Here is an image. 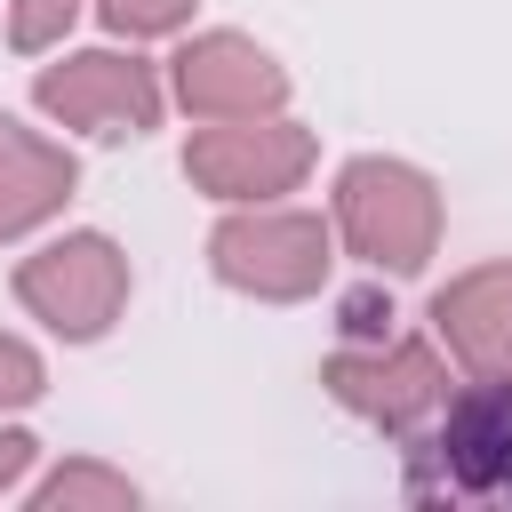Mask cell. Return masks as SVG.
I'll list each match as a JSON object with an SVG mask.
<instances>
[{
  "instance_id": "1",
  "label": "cell",
  "mask_w": 512,
  "mask_h": 512,
  "mask_svg": "<svg viewBox=\"0 0 512 512\" xmlns=\"http://www.w3.org/2000/svg\"><path fill=\"white\" fill-rule=\"evenodd\" d=\"M336 224L376 272H416L440 248V192L408 160H352L336 184Z\"/></svg>"
},
{
  "instance_id": "2",
  "label": "cell",
  "mask_w": 512,
  "mask_h": 512,
  "mask_svg": "<svg viewBox=\"0 0 512 512\" xmlns=\"http://www.w3.org/2000/svg\"><path fill=\"white\" fill-rule=\"evenodd\" d=\"M16 296H24L56 336L88 344V336H104V328L120 320V304H128V256H120L104 232H64V240H48L40 256L16 264Z\"/></svg>"
},
{
  "instance_id": "3",
  "label": "cell",
  "mask_w": 512,
  "mask_h": 512,
  "mask_svg": "<svg viewBox=\"0 0 512 512\" xmlns=\"http://www.w3.org/2000/svg\"><path fill=\"white\" fill-rule=\"evenodd\" d=\"M208 248H216V272H224L232 288L272 296V304L312 296V288L328 280V224L304 216V208H256V216H232V224H216Z\"/></svg>"
},
{
  "instance_id": "4",
  "label": "cell",
  "mask_w": 512,
  "mask_h": 512,
  "mask_svg": "<svg viewBox=\"0 0 512 512\" xmlns=\"http://www.w3.org/2000/svg\"><path fill=\"white\" fill-rule=\"evenodd\" d=\"M312 168V136L288 120H216L184 144V176L216 200H272Z\"/></svg>"
},
{
  "instance_id": "5",
  "label": "cell",
  "mask_w": 512,
  "mask_h": 512,
  "mask_svg": "<svg viewBox=\"0 0 512 512\" xmlns=\"http://www.w3.org/2000/svg\"><path fill=\"white\" fill-rule=\"evenodd\" d=\"M40 104L64 128H88V136H144L160 120V80H152L144 56L88 48V56H64V64L40 72Z\"/></svg>"
},
{
  "instance_id": "6",
  "label": "cell",
  "mask_w": 512,
  "mask_h": 512,
  "mask_svg": "<svg viewBox=\"0 0 512 512\" xmlns=\"http://www.w3.org/2000/svg\"><path fill=\"white\" fill-rule=\"evenodd\" d=\"M328 392H336L344 408L376 416L384 432H408V424H424V416L440 408L448 376H440L432 344L392 336V344H376V352H336V360H328Z\"/></svg>"
},
{
  "instance_id": "7",
  "label": "cell",
  "mask_w": 512,
  "mask_h": 512,
  "mask_svg": "<svg viewBox=\"0 0 512 512\" xmlns=\"http://www.w3.org/2000/svg\"><path fill=\"white\" fill-rule=\"evenodd\" d=\"M176 96H184L200 120H264V112H280L288 72H280L256 40L208 32V40H192V48L176 56Z\"/></svg>"
},
{
  "instance_id": "8",
  "label": "cell",
  "mask_w": 512,
  "mask_h": 512,
  "mask_svg": "<svg viewBox=\"0 0 512 512\" xmlns=\"http://www.w3.org/2000/svg\"><path fill=\"white\" fill-rule=\"evenodd\" d=\"M432 320L472 376H512V264H480L456 288H440Z\"/></svg>"
},
{
  "instance_id": "9",
  "label": "cell",
  "mask_w": 512,
  "mask_h": 512,
  "mask_svg": "<svg viewBox=\"0 0 512 512\" xmlns=\"http://www.w3.org/2000/svg\"><path fill=\"white\" fill-rule=\"evenodd\" d=\"M64 192H72V152L0 112V240H16L40 216H56Z\"/></svg>"
},
{
  "instance_id": "10",
  "label": "cell",
  "mask_w": 512,
  "mask_h": 512,
  "mask_svg": "<svg viewBox=\"0 0 512 512\" xmlns=\"http://www.w3.org/2000/svg\"><path fill=\"white\" fill-rule=\"evenodd\" d=\"M440 456L456 472V488H496L512 472V376H480L440 432Z\"/></svg>"
},
{
  "instance_id": "11",
  "label": "cell",
  "mask_w": 512,
  "mask_h": 512,
  "mask_svg": "<svg viewBox=\"0 0 512 512\" xmlns=\"http://www.w3.org/2000/svg\"><path fill=\"white\" fill-rule=\"evenodd\" d=\"M40 504H48V512H56V504H64V512H80V504L128 512V504H136V488H128L120 472H96V464H64L56 480H40Z\"/></svg>"
},
{
  "instance_id": "12",
  "label": "cell",
  "mask_w": 512,
  "mask_h": 512,
  "mask_svg": "<svg viewBox=\"0 0 512 512\" xmlns=\"http://www.w3.org/2000/svg\"><path fill=\"white\" fill-rule=\"evenodd\" d=\"M72 16H80V0H16L8 40H16V48H48V40H64Z\"/></svg>"
},
{
  "instance_id": "13",
  "label": "cell",
  "mask_w": 512,
  "mask_h": 512,
  "mask_svg": "<svg viewBox=\"0 0 512 512\" xmlns=\"http://www.w3.org/2000/svg\"><path fill=\"white\" fill-rule=\"evenodd\" d=\"M24 400H40V352L0 336V408H24Z\"/></svg>"
},
{
  "instance_id": "14",
  "label": "cell",
  "mask_w": 512,
  "mask_h": 512,
  "mask_svg": "<svg viewBox=\"0 0 512 512\" xmlns=\"http://www.w3.org/2000/svg\"><path fill=\"white\" fill-rule=\"evenodd\" d=\"M184 8L192 0H104V24L112 32H168V24H184Z\"/></svg>"
},
{
  "instance_id": "15",
  "label": "cell",
  "mask_w": 512,
  "mask_h": 512,
  "mask_svg": "<svg viewBox=\"0 0 512 512\" xmlns=\"http://www.w3.org/2000/svg\"><path fill=\"white\" fill-rule=\"evenodd\" d=\"M24 464H32V440H24V432H0V488H8Z\"/></svg>"
}]
</instances>
